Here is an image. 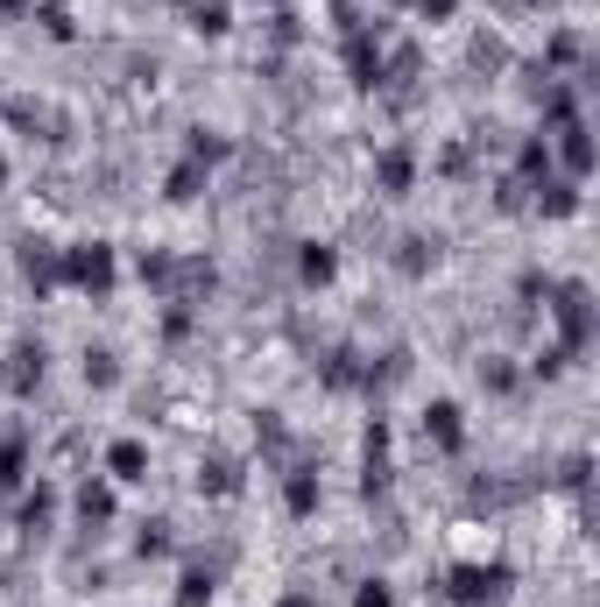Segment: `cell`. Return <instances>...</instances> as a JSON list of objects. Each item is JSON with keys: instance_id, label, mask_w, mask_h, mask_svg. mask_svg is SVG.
I'll return each instance as SVG.
<instances>
[{"instance_id": "obj_1", "label": "cell", "mask_w": 600, "mask_h": 607, "mask_svg": "<svg viewBox=\"0 0 600 607\" xmlns=\"http://www.w3.org/2000/svg\"><path fill=\"white\" fill-rule=\"evenodd\" d=\"M544 298H551V318H559V332H565L559 347L579 361V353L593 347V290L587 283H551Z\"/></svg>"}, {"instance_id": "obj_2", "label": "cell", "mask_w": 600, "mask_h": 607, "mask_svg": "<svg viewBox=\"0 0 600 607\" xmlns=\"http://www.w3.org/2000/svg\"><path fill=\"white\" fill-rule=\"evenodd\" d=\"M64 283L85 290V298H113V247H107V241L64 247Z\"/></svg>"}, {"instance_id": "obj_3", "label": "cell", "mask_w": 600, "mask_h": 607, "mask_svg": "<svg viewBox=\"0 0 600 607\" xmlns=\"http://www.w3.org/2000/svg\"><path fill=\"white\" fill-rule=\"evenodd\" d=\"M508 586H516V572L494 558V566H453L445 594H453L459 607H494V600H508Z\"/></svg>"}, {"instance_id": "obj_4", "label": "cell", "mask_w": 600, "mask_h": 607, "mask_svg": "<svg viewBox=\"0 0 600 607\" xmlns=\"http://www.w3.org/2000/svg\"><path fill=\"white\" fill-rule=\"evenodd\" d=\"M14 262H22V283L36 290V298H43V290H57V283H64V247L36 241V233H28V241L14 247Z\"/></svg>"}, {"instance_id": "obj_5", "label": "cell", "mask_w": 600, "mask_h": 607, "mask_svg": "<svg viewBox=\"0 0 600 607\" xmlns=\"http://www.w3.org/2000/svg\"><path fill=\"white\" fill-rule=\"evenodd\" d=\"M374 191H382V198H410L417 191V149L410 142H388V149L374 156Z\"/></svg>"}, {"instance_id": "obj_6", "label": "cell", "mask_w": 600, "mask_h": 607, "mask_svg": "<svg viewBox=\"0 0 600 607\" xmlns=\"http://www.w3.org/2000/svg\"><path fill=\"white\" fill-rule=\"evenodd\" d=\"M360 452H368V466H360V495H368V501H382V495H388V424H382V417L368 424Z\"/></svg>"}, {"instance_id": "obj_7", "label": "cell", "mask_w": 600, "mask_h": 607, "mask_svg": "<svg viewBox=\"0 0 600 607\" xmlns=\"http://www.w3.org/2000/svg\"><path fill=\"white\" fill-rule=\"evenodd\" d=\"M43 367H50L43 339H14V353H8V389H14V396H36V389H43Z\"/></svg>"}, {"instance_id": "obj_8", "label": "cell", "mask_w": 600, "mask_h": 607, "mask_svg": "<svg viewBox=\"0 0 600 607\" xmlns=\"http://www.w3.org/2000/svg\"><path fill=\"white\" fill-rule=\"evenodd\" d=\"M347 78L360 85V93L382 85V43H374L368 28H353V36H347Z\"/></svg>"}, {"instance_id": "obj_9", "label": "cell", "mask_w": 600, "mask_h": 607, "mask_svg": "<svg viewBox=\"0 0 600 607\" xmlns=\"http://www.w3.org/2000/svg\"><path fill=\"white\" fill-rule=\"evenodd\" d=\"M240 459H227V452H205L199 459V495H213V501H233L240 495Z\"/></svg>"}, {"instance_id": "obj_10", "label": "cell", "mask_w": 600, "mask_h": 607, "mask_svg": "<svg viewBox=\"0 0 600 607\" xmlns=\"http://www.w3.org/2000/svg\"><path fill=\"white\" fill-rule=\"evenodd\" d=\"M213 283H219L213 262H199V255L177 262V269H170V304H199V298H213Z\"/></svg>"}, {"instance_id": "obj_11", "label": "cell", "mask_w": 600, "mask_h": 607, "mask_svg": "<svg viewBox=\"0 0 600 607\" xmlns=\"http://www.w3.org/2000/svg\"><path fill=\"white\" fill-rule=\"evenodd\" d=\"M424 438L439 452H467V424H459V403H431L424 410Z\"/></svg>"}, {"instance_id": "obj_12", "label": "cell", "mask_w": 600, "mask_h": 607, "mask_svg": "<svg viewBox=\"0 0 600 607\" xmlns=\"http://www.w3.org/2000/svg\"><path fill=\"white\" fill-rule=\"evenodd\" d=\"M559 162H565V177H573V184L593 170V135H587V121L559 128Z\"/></svg>"}, {"instance_id": "obj_13", "label": "cell", "mask_w": 600, "mask_h": 607, "mask_svg": "<svg viewBox=\"0 0 600 607\" xmlns=\"http://www.w3.org/2000/svg\"><path fill=\"white\" fill-rule=\"evenodd\" d=\"M319 501H325V487H319V473H311V466H297L290 481H283V509H290L297 523H304V515H319Z\"/></svg>"}, {"instance_id": "obj_14", "label": "cell", "mask_w": 600, "mask_h": 607, "mask_svg": "<svg viewBox=\"0 0 600 607\" xmlns=\"http://www.w3.org/2000/svg\"><path fill=\"white\" fill-rule=\"evenodd\" d=\"M530 205H537L544 219H573V213H579V184H573V177H544Z\"/></svg>"}, {"instance_id": "obj_15", "label": "cell", "mask_w": 600, "mask_h": 607, "mask_svg": "<svg viewBox=\"0 0 600 607\" xmlns=\"http://www.w3.org/2000/svg\"><path fill=\"white\" fill-rule=\"evenodd\" d=\"M22 481H28V432L14 424V432L0 438V495H14Z\"/></svg>"}, {"instance_id": "obj_16", "label": "cell", "mask_w": 600, "mask_h": 607, "mask_svg": "<svg viewBox=\"0 0 600 607\" xmlns=\"http://www.w3.org/2000/svg\"><path fill=\"white\" fill-rule=\"evenodd\" d=\"M107 473H113V481H148V446H142V438H113V446H107Z\"/></svg>"}, {"instance_id": "obj_17", "label": "cell", "mask_w": 600, "mask_h": 607, "mask_svg": "<svg viewBox=\"0 0 600 607\" xmlns=\"http://www.w3.org/2000/svg\"><path fill=\"white\" fill-rule=\"evenodd\" d=\"M360 367H368V361H360L353 347H333L319 361V381H325V389H360Z\"/></svg>"}, {"instance_id": "obj_18", "label": "cell", "mask_w": 600, "mask_h": 607, "mask_svg": "<svg viewBox=\"0 0 600 607\" xmlns=\"http://www.w3.org/2000/svg\"><path fill=\"white\" fill-rule=\"evenodd\" d=\"M297 276H304V283H333V276H339V255H333V247H325V241H304V247H297Z\"/></svg>"}, {"instance_id": "obj_19", "label": "cell", "mask_w": 600, "mask_h": 607, "mask_svg": "<svg viewBox=\"0 0 600 607\" xmlns=\"http://www.w3.org/2000/svg\"><path fill=\"white\" fill-rule=\"evenodd\" d=\"M219 594V572L213 566H184V580H177V607H213Z\"/></svg>"}, {"instance_id": "obj_20", "label": "cell", "mask_w": 600, "mask_h": 607, "mask_svg": "<svg viewBox=\"0 0 600 607\" xmlns=\"http://www.w3.org/2000/svg\"><path fill=\"white\" fill-rule=\"evenodd\" d=\"M516 177H523V184H544V177H551V135H530V142H523V149H516Z\"/></svg>"}, {"instance_id": "obj_21", "label": "cell", "mask_w": 600, "mask_h": 607, "mask_svg": "<svg viewBox=\"0 0 600 607\" xmlns=\"http://www.w3.org/2000/svg\"><path fill=\"white\" fill-rule=\"evenodd\" d=\"M530 495V481H473V509H516V501Z\"/></svg>"}, {"instance_id": "obj_22", "label": "cell", "mask_w": 600, "mask_h": 607, "mask_svg": "<svg viewBox=\"0 0 600 607\" xmlns=\"http://www.w3.org/2000/svg\"><path fill=\"white\" fill-rule=\"evenodd\" d=\"M50 515H57V487L36 481V495H22V515H14V523H22L28 537H43V530H50Z\"/></svg>"}, {"instance_id": "obj_23", "label": "cell", "mask_w": 600, "mask_h": 607, "mask_svg": "<svg viewBox=\"0 0 600 607\" xmlns=\"http://www.w3.org/2000/svg\"><path fill=\"white\" fill-rule=\"evenodd\" d=\"M163 198H177V205H191V198H205V162H177L170 170V184H163Z\"/></svg>"}, {"instance_id": "obj_24", "label": "cell", "mask_w": 600, "mask_h": 607, "mask_svg": "<svg viewBox=\"0 0 600 607\" xmlns=\"http://www.w3.org/2000/svg\"><path fill=\"white\" fill-rule=\"evenodd\" d=\"M544 121H551V128H573V121H579V93H573V85L544 78Z\"/></svg>"}, {"instance_id": "obj_25", "label": "cell", "mask_w": 600, "mask_h": 607, "mask_svg": "<svg viewBox=\"0 0 600 607\" xmlns=\"http://www.w3.org/2000/svg\"><path fill=\"white\" fill-rule=\"evenodd\" d=\"M431 262H439V241H424V233L396 241V269H403V276H431Z\"/></svg>"}, {"instance_id": "obj_26", "label": "cell", "mask_w": 600, "mask_h": 607, "mask_svg": "<svg viewBox=\"0 0 600 607\" xmlns=\"http://www.w3.org/2000/svg\"><path fill=\"white\" fill-rule=\"evenodd\" d=\"M79 515H85V530L113 523V487H107V481H85V487H79Z\"/></svg>"}, {"instance_id": "obj_27", "label": "cell", "mask_w": 600, "mask_h": 607, "mask_svg": "<svg viewBox=\"0 0 600 607\" xmlns=\"http://www.w3.org/2000/svg\"><path fill=\"white\" fill-rule=\"evenodd\" d=\"M516 361H508V353H488V361H480V389H488V396H508V389H516Z\"/></svg>"}, {"instance_id": "obj_28", "label": "cell", "mask_w": 600, "mask_h": 607, "mask_svg": "<svg viewBox=\"0 0 600 607\" xmlns=\"http://www.w3.org/2000/svg\"><path fill=\"white\" fill-rule=\"evenodd\" d=\"M184 22L199 28V36H227V0H191Z\"/></svg>"}, {"instance_id": "obj_29", "label": "cell", "mask_w": 600, "mask_h": 607, "mask_svg": "<svg viewBox=\"0 0 600 607\" xmlns=\"http://www.w3.org/2000/svg\"><path fill=\"white\" fill-rule=\"evenodd\" d=\"M134 269H142V283H148V290H170L177 255H170V247H142V262H134Z\"/></svg>"}, {"instance_id": "obj_30", "label": "cell", "mask_w": 600, "mask_h": 607, "mask_svg": "<svg viewBox=\"0 0 600 607\" xmlns=\"http://www.w3.org/2000/svg\"><path fill=\"white\" fill-rule=\"evenodd\" d=\"M120 381V361L107 347H85V389H113Z\"/></svg>"}, {"instance_id": "obj_31", "label": "cell", "mask_w": 600, "mask_h": 607, "mask_svg": "<svg viewBox=\"0 0 600 607\" xmlns=\"http://www.w3.org/2000/svg\"><path fill=\"white\" fill-rule=\"evenodd\" d=\"M36 22H43V36H50V43H71V36H79L71 8H57V0H43V8H36Z\"/></svg>"}, {"instance_id": "obj_32", "label": "cell", "mask_w": 600, "mask_h": 607, "mask_svg": "<svg viewBox=\"0 0 600 607\" xmlns=\"http://www.w3.org/2000/svg\"><path fill=\"white\" fill-rule=\"evenodd\" d=\"M184 156H191V162H219V156H233V142H227V135H205V128H199V135L184 142Z\"/></svg>"}, {"instance_id": "obj_33", "label": "cell", "mask_w": 600, "mask_h": 607, "mask_svg": "<svg viewBox=\"0 0 600 607\" xmlns=\"http://www.w3.org/2000/svg\"><path fill=\"white\" fill-rule=\"evenodd\" d=\"M494 205H502V213H530V184H523V177H502V184H494Z\"/></svg>"}, {"instance_id": "obj_34", "label": "cell", "mask_w": 600, "mask_h": 607, "mask_svg": "<svg viewBox=\"0 0 600 607\" xmlns=\"http://www.w3.org/2000/svg\"><path fill=\"white\" fill-rule=\"evenodd\" d=\"M134 551H142V558H163V551H170V523H142V530H134Z\"/></svg>"}, {"instance_id": "obj_35", "label": "cell", "mask_w": 600, "mask_h": 607, "mask_svg": "<svg viewBox=\"0 0 600 607\" xmlns=\"http://www.w3.org/2000/svg\"><path fill=\"white\" fill-rule=\"evenodd\" d=\"M587 481H593V459H587V452H573V459H565V466H559V487H573V495H587Z\"/></svg>"}, {"instance_id": "obj_36", "label": "cell", "mask_w": 600, "mask_h": 607, "mask_svg": "<svg viewBox=\"0 0 600 607\" xmlns=\"http://www.w3.org/2000/svg\"><path fill=\"white\" fill-rule=\"evenodd\" d=\"M502 64H508L502 36H480V43H473V71H502Z\"/></svg>"}, {"instance_id": "obj_37", "label": "cell", "mask_w": 600, "mask_h": 607, "mask_svg": "<svg viewBox=\"0 0 600 607\" xmlns=\"http://www.w3.org/2000/svg\"><path fill=\"white\" fill-rule=\"evenodd\" d=\"M353 607H396V594H388V580H360Z\"/></svg>"}, {"instance_id": "obj_38", "label": "cell", "mask_w": 600, "mask_h": 607, "mask_svg": "<svg viewBox=\"0 0 600 607\" xmlns=\"http://www.w3.org/2000/svg\"><path fill=\"white\" fill-rule=\"evenodd\" d=\"M530 367H537V375H544V381H551V375H565V367H573V353H565V347H544V353H537V361H530Z\"/></svg>"}, {"instance_id": "obj_39", "label": "cell", "mask_w": 600, "mask_h": 607, "mask_svg": "<svg viewBox=\"0 0 600 607\" xmlns=\"http://www.w3.org/2000/svg\"><path fill=\"white\" fill-rule=\"evenodd\" d=\"M551 64H579V36H573V28H559V36H551Z\"/></svg>"}, {"instance_id": "obj_40", "label": "cell", "mask_w": 600, "mask_h": 607, "mask_svg": "<svg viewBox=\"0 0 600 607\" xmlns=\"http://www.w3.org/2000/svg\"><path fill=\"white\" fill-rule=\"evenodd\" d=\"M268 36H276V43H283V50H290V43H297V36H304V28H297V14H290V8H276V22H268Z\"/></svg>"}, {"instance_id": "obj_41", "label": "cell", "mask_w": 600, "mask_h": 607, "mask_svg": "<svg viewBox=\"0 0 600 607\" xmlns=\"http://www.w3.org/2000/svg\"><path fill=\"white\" fill-rule=\"evenodd\" d=\"M191 332V304H170L163 311V339H184Z\"/></svg>"}, {"instance_id": "obj_42", "label": "cell", "mask_w": 600, "mask_h": 607, "mask_svg": "<svg viewBox=\"0 0 600 607\" xmlns=\"http://www.w3.org/2000/svg\"><path fill=\"white\" fill-rule=\"evenodd\" d=\"M410 8L424 14V22H453V14H459V0H410Z\"/></svg>"}, {"instance_id": "obj_43", "label": "cell", "mask_w": 600, "mask_h": 607, "mask_svg": "<svg viewBox=\"0 0 600 607\" xmlns=\"http://www.w3.org/2000/svg\"><path fill=\"white\" fill-rule=\"evenodd\" d=\"M14 14H22V0H0V22H14Z\"/></svg>"}, {"instance_id": "obj_44", "label": "cell", "mask_w": 600, "mask_h": 607, "mask_svg": "<svg viewBox=\"0 0 600 607\" xmlns=\"http://www.w3.org/2000/svg\"><path fill=\"white\" fill-rule=\"evenodd\" d=\"M276 607H319V600H311V594H290V600H276Z\"/></svg>"}, {"instance_id": "obj_45", "label": "cell", "mask_w": 600, "mask_h": 607, "mask_svg": "<svg viewBox=\"0 0 600 607\" xmlns=\"http://www.w3.org/2000/svg\"><path fill=\"white\" fill-rule=\"evenodd\" d=\"M0 191H8V156H0Z\"/></svg>"}, {"instance_id": "obj_46", "label": "cell", "mask_w": 600, "mask_h": 607, "mask_svg": "<svg viewBox=\"0 0 600 607\" xmlns=\"http://www.w3.org/2000/svg\"><path fill=\"white\" fill-rule=\"evenodd\" d=\"M276 8H290V0H276Z\"/></svg>"}, {"instance_id": "obj_47", "label": "cell", "mask_w": 600, "mask_h": 607, "mask_svg": "<svg viewBox=\"0 0 600 607\" xmlns=\"http://www.w3.org/2000/svg\"><path fill=\"white\" fill-rule=\"evenodd\" d=\"M396 8H403V0H396Z\"/></svg>"}]
</instances>
